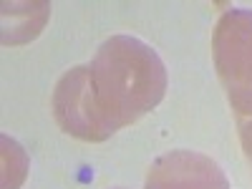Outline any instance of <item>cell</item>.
<instances>
[{"label":"cell","mask_w":252,"mask_h":189,"mask_svg":"<svg viewBox=\"0 0 252 189\" xmlns=\"http://www.w3.org/2000/svg\"><path fill=\"white\" fill-rule=\"evenodd\" d=\"M86 89L103 139L149 114L164 98L166 68L152 46L114 35L86 66Z\"/></svg>","instance_id":"cell-1"},{"label":"cell","mask_w":252,"mask_h":189,"mask_svg":"<svg viewBox=\"0 0 252 189\" xmlns=\"http://www.w3.org/2000/svg\"><path fill=\"white\" fill-rule=\"evenodd\" d=\"M212 53L229 106L252 119V10H227L217 20Z\"/></svg>","instance_id":"cell-2"},{"label":"cell","mask_w":252,"mask_h":189,"mask_svg":"<svg viewBox=\"0 0 252 189\" xmlns=\"http://www.w3.org/2000/svg\"><path fill=\"white\" fill-rule=\"evenodd\" d=\"M144 189H229V182L212 157L177 149L149 166Z\"/></svg>","instance_id":"cell-3"},{"label":"cell","mask_w":252,"mask_h":189,"mask_svg":"<svg viewBox=\"0 0 252 189\" xmlns=\"http://www.w3.org/2000/svg\"><path fill=\"white\" fill-rule=\"evenodd\" d=\"M53 116L66 134L81 141H106L86 89V66H76L63 73L53 91Z\"/></svg>","instance_id":"cell-4"},{"label":"cell","mask_w":252,"mask_h":189,"mask_svg":"<svg viewBox=\"0 0 252 189\" xmlns=\"http://www.w3.org/2000/svg\"><path fill=\"white\" fill-rule=\"evenodd\" d=\"M237 129H240V141H242V152L252 166V119H240L237 121Z\"/></svg>","instance_id":"cell-5"}]
</instances>
